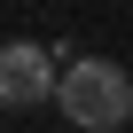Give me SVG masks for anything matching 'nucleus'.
<instances>
[{"label":"nucleus","instance_id":"nucleus-2","mask_svg":"<svg viewBox=\"0 0 133 133\" xmlns=\"http://www.w3.org/2000/svg\"><path fill=\"white\" fill-rule=\"evenodd\" d=\"M47 94H55V47L0 39V110H39Z\"/></svg>","mask_w":133,"mask_h":133},{"label":"nucleus","instance_id":"nucleus-1","mask_svg":"<svg viewBox=\"0 0 133 133\" xmlns=\"http://www.w3.org/2000/svg\"><path fill=\"white\" fill-rule=\"evenodd\" d=\"M47 102L78 133H117V125H133V71L110 63V55H63Z\"/></svg>","mask_w":133,"mask_h":133}]
</instances>
